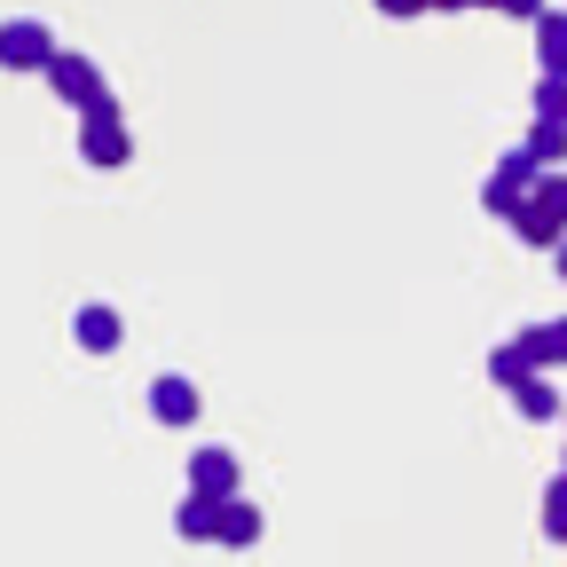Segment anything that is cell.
<instances>
[{"label":"cell","mask_w":567,"mask_h":567,"mask_svg":"<svg viewBox=\"0 0 567 567\" xmlns=\"http://www.w3.org/2000/svg\"><path fill=\"white\" fill-rule=\"evenodd\" d=\"M48 80H55V95H63L71 111H87V118H95V111H111V95H103V71H95L87 55H55V63H48Z\"/></svg>","instance_id":"1"},{"label":"cell","mask_w":567,"mask_h":567,"mask_svg":"<svg viewBox=\"0 0 567 567\" xmlns=\"http://www.w3.org/2000/svg\"><path fill=\"white\" fill-rule=\"evenodd\" d=\"M189 496L237 505V457H229V450H197V457H189Z\"/></svg>","instance_id":"2"},{"label":"cell","mask_w":567,"mask_h":567,"mask_svg":"<svg viewBox=\"0 0 567 567\" xmlns=\"http://www.w3.org/2000/svg\"><path fill=\"white\" fill-rule=\"evenodd\" d=\"M0 55H9V71H48L55 63L48 24H9V32H0Z\"/></svg>","instance_id":"3"},{"label":"cell","mask_w":567,"mask_h":567,"mask_svg":"<svg viewBox=\"0 0 567 567\" xmlns=\"http://www.w3.org/2000/svg\"><path fill=\"white\" fill-rule=\"evenodd\" d=\"M488 379H496V386H528V379H536V347H528V331L488 354Z\"/></svg>","instance_id":"4"},{"label":"cell","mask_w":567,"mask_h":567,"mask_svg":"<svg viewBox=\"0 0 567 567\" xmlns=\"http://www.w3.org/2000/svg\"><path fill=\"white\" fill-rule=\"evenodd\" d=\"M80 151H87L95 166H118V158H126V126H118L111 111H95V118H87V134H80Z\"/></svg>","instance_id":"5"},{"label":"cell","mask_w":567,"mask_h":567,"mask_svg":"<svg viewBox=\"0 0 567 567\" xmlns=\"http://www.w3.org/2000/svg\"><path fill=\"white\" fill-rule=\"evenodd\" d=\"M151 410H158L166 425H189V417H197V386H189V379H158V386H151Z\"/></svg>","instance_id":"6"},{"label":"cell","mask_w":567,"mask_h":567,"mask_svg":"<svg viewBox=\"0 0 567 567\" xmlns=\"http://www.w3.org/2000/svg\"><path fill=\"white\" fill-rule=\"evenodd\" d=\"M536 48H544V80H567V17H536Z\"/></svg>","instance_id":"7"},{"label":"cell","mask_w":567,"mask_h":567,"mask_svg":"<svg viewBox=\"0 0 567 567\" xmlns=\"http://www.w3.org/2000/svg\"><path fill=\"white\" fill-rule=\"evenodd\" d=\"M182 536L189 544H221V505H213V496H189V505H182Z\"/></svg>","instance_id":"8"},{"label":"cell","mask_w":567,"mask_h":567,"mask_svg":"<svg viewBox=\"0 0 567 567\" xmlns=\"http://www.w3.org/2000/svg\"><path fill=\"white\" fill-rule=\"evenodd\" d=\"M80 347H87V354H111V347H118V316H111V308H80Z\"/></svg>","instance_id":"9"},{"label":"cell","mask_w":567,"mask_h":567,"mask_svg":"<svg viewBox=\"0 0 567 567\" xmlns=\"http://www.w3.org/2000/svg\"><path fill=\"white\" fill-rule=\"evenodd\" d=\"M528 205H536V213H544V221H551V229H567V174H544V182H536V197H528Z\"/></svg>","instance_id":"10"},{"label":"cell","mask_w":567,"mask_h":567,"mask_svg":"<svg viewBox=\"0 0 567 567\" xmlns=\"http://www.w3.org/2000/svg\"><path fill=\"white\" fill-rule=\"evenodd\" d=\"M260 536V513L245 505V496H237V505H221V544H252Z\"/></svg>","instance_id":"11"},{"label":"cell","mask_w":567,"mask_h":567,"mask_svg":"<svg viewBox=\"0 0 567 567\" xmlns=\"http://www.w3.org/2000/svg\"><path fill=\"white\" fill-rule=\"evenodd\" d=\"M513 402H520V417H567V402H551V386H544V379L513 386Z\"/></svg>","instance_id":"12"},{"label":"cell","mask_w":567,"mask_h":567,"mask_svg":"<svg viewBox=\"0 0 567 567\" xmlns=\"http://www.w3.org/2000/svg\"><path fill=\"white\" fill-rule=\"evenodd\" d=\"M528 347H536V363H567V316H559V323H536Z\"/></svg>","instance_id":"13"},{"label":"cell","mask_w":567,"mask_h":567,"mask_svg":"<svg viewBox=\"0 0 567 567\" xmlns=\"http://www.w3.org/2000/svg\"><path fill=\"white\" fill-rule=\"evenodd\" d=\"M528 158H536V166H544V158H567V126H559V118H544V126L528 134Z\"/></svg>","instance_id":"14"},{"label":"cell","mask_w":567,"mask_h":567,"mask_svg":"<svg viewBox=\"0 0 567 567\" xmlns=\"http://www.w3.org/2000/svg\"><path fill=\"white\" fill-rule=\"evenodd\" d=\"M513 229H520L528 245H559V229L544 221V213H536V205H520V213H513Z\"/></svg>","instance_id":"15"},{"label":"cell","mask_w":567,"mask_h":567,"mask_svg":"<svg viewBox=\"0 0 567 567\" xmlns=\"http://www.w3.org/2000/svg\"><path fill=\"white\" fill-rule=\"evenodd\" d=\"M544 528H551V536H567V473L544 488Z\"/></svg>","instance_id":"16"},{"label":"cell","mask_w":567,"mask_h":567,"mask_svg":"<svg viewBox=\"0 0 567 567\" xmlns=\"http://www.w3.org/2000/svg\"><path fill=\"white\" fill-rule=\"evenodd\" d=\"M536 111H544V118H559V126H567V80H544V87H536Z\"/></svg>","instance_id":"17"},{"label":"cell","mask_w":567,"mask_h":567,"mask_svg":"<svg viewBox=\"0 0 567 567\" xmlns=\"http://www.w3.org/2000/svg\"><path fill=\"white\" fill-rule=\"evenodd\" d=\"M496 9H513V17H551L544 0H496Z\"/></svg>","instance_id":"18"},{"label":"cell","mask_w":567,"mask_h":567,"mask_svg":"<svg viewBox=\"0 0 567 567\" xmlns=\"http://www.w3.org/2000/svg\"><path fill=\"white\" fill-rule=\"evenodd\" d=\"M442 9H481V0H442Z\"/></svg>","instance_id":"19"},{"label":"cell","mask_w":567,"mask_h":567,"mask_svg":"<svg viewBox=\"0 0 567 567\" xmlns=\"http://www.w3.org/2000/svg\"><path fill=\"white\" fill-rule=\"evenodd\" d=\"M559 276H567V245H559Z\"/></svg>","instance_id":"20"}]
</instances>
